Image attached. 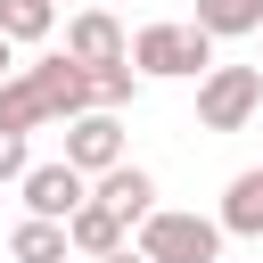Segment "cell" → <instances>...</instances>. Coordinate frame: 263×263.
Wrapping results in <instances>:
<instances>
[{"label":"cell","instance_id":"obj_16","mask_svg":"<svg viewBox=\"0 0 263 263\" xmlns=\"http://www.w3.org/2000/svg\"><path fill=\"white\" fill-rule=\"evenodd\" d=\"M99 263H148V255H140V247H115V255H99Z\"/></svg>","mask_w":263,"mask_h":263},{"label":"cell","instance_id":"obj_15","mask_svg":"<svg viewBox=\"0 0 263 263\" xmlns=\"http://www.w3.org/2000/svg\"><path fill=\"white\" fill-rule=\"evenodd\" d=\"M25 164H33L25 156V132H0V181H25Z\"/></svg>","mask_w":263,"mask_h":263},{"label":"cell","instance_id":"obj_8","mask_svg":"<svg viewBox=\"0 0 263 263\" xmlns=\"http://www.w3.org/2000/svg\"><path fill=\"white\" fill-rule=\"evenodd\" d=\"M123 49H132V41H123V25H115L107 8H82V16L66 25V58H74V66H115Z\"/></svg>","mask_w":263,"mask_h":263},{"label":"cell","instance_id":"obj_18","mask_svg":"<svg viewBox=\"0 0 263 263\" xmlns=\"http://www.w3.org/2000/svg\"><path fill=\"white\" fill-rule=\"evenodd\" d=\"M222 263H230V255H222Z\"/></svg>","mask_w":263,"mask_h":263},{"label":"cell","instance_id":"obj_11","mask_svg":"<svg viewBox=\"0 0 263 263\" xmlns=\"http://www.w3.org/2000/svg\"><path fill=\"white\" fill-rule=\"evenodd\" d=\"M8 255H16V263H66L74 247H66V222H33V214H25V222L8 230Z\"/></svg>","mask_w":263,"mask_h":263},{"label":"cell","instance_id":"obj_17","mask_svg":"<svg viewBox=\"0 0 263 263\" xmlns=\"http://www.w3.org/2000/svg\"><path fill=\"white\" fill-rule=\"evenodd\" d=\"M8 66H16V49H8V41H0V82H8Z\"/></svg>","mask_w":263,"mask_h":263},{"label":"cell","instance_id":"obj_4","mask_svg":"<svg viewBox=\"0 0 263 263\" xmlns=\"http://www.w3.org/2000/svg\"><path fill=\"white\" fill-rule=\"evenodd\" d=\"M255 107H263V66H205L197 74V123L205 132H238V123H255Z\"/></svg>","mask_w":263,"mask_h":263},{"label":"cell","instance_id":"obj_12","mask_svg":"<svg viewBox=\"0 0 263 263\" xmlns=\"http://www.w3.org/2000/svg\"><path fill=\"white\" fill-rule=\"evenodd\" d=\"M189 25L214 33V41H230V33H263V0H197Z\"/></svg>","mask_w":263,"mask_h":263},{"label":"cell","instance_id":"obj_7","mask_svg":"<svg viewBox=\"0 0 263 263\" xmlns=\"http://www.w3.org/2000/svg\"><path fill=\"white\" fill-rule=\"evenodd\" d=\"M90 197H99V205H107V214H115L123 230H140V222L156 214V181H148L140 164H107V173L90 181Z\"/></svg>","mask_w":263,"mask_h":263},{"label":"cell","instance_id":"obj_9","mask_svg":"<svg viewBox=\"0 0 263 263\" xmlns=\"http://www.w3.org/2000/svg\"><path fill=\"white\" fill-rule=\"evenodd\" d=\"M66 247L99 263V255H115V247H132V230H123V222H115V214H107L99 197H82V205L66 214Z\"/></svg>","mask_w":263,"mask_h":263},{"label":"cell","instance_id":"obj_13","mask_svg":"<svg viewBox=\"0 0 263 263\" xmlns=\"http://www.w3.org/2000/svg\"><path fill=\"white\" fill-rule=\"evenodd\" d=\"M49 25H58V0H0V41L16 49V41H49Z\"/></svg>","mask_w":263,"mask_h":263},{"label":"cell","instance_id":"obj_14","mask_svg":"<svg viewBox=\"0 0 263 263\" xmlns=\"http://www.w3.org/2000/svg\"><path fill=\"white\" fill-rule=\"evenodd\" d=\"M90 74V107H132V90H140V74H132V58H115V66H82Z\"/></svg>","mask_w":263,"mask_h":263},{"label":"cell","instance_id":"obj_2","mask_svg":"<svg viewBox=\"0 0 263 263\" xmlns=\"http://www.w3.org/2000/svg\"><path fill=\"white\" fill-rule=\"evenodd\" d=\"M148 263H222V222L214 214H181V205H156L132 238Z\"/></svg>","mask_w":263,"mask_h":263},{"label":"cell","instance_id":"obj_6","mask_svg":"<svg viewBox=\"0 0 263 263\" xmlns=\"http://www.w3.org/2000/svg\"><path fill=\"white\" fill-rule=\"evenodd\" d=\"M16 189H25V214H33V222H66V214L90 197V181H82L66 156H49V164H25V181H16Z\"/></svg>","mask_w":263,"mask_h":263},{"label":"cell","instance_id":"obj_5","mask_svg":"<svg viewBox=\"0 0 263 263\" xmlns=\"http://www.w3.org/2000/svg\"><path fill=\"white\" fill-rule=\"evenodd\" d=\"M66 132V164L82 173V181H99L107 164H123V123L107 115V107H82L74 123H58Z\"/></svg>","mask_w":263,"mask_h":263},{"label":"cell","instance_id":"obj_10","mask_svg":"<svg viewBox=\"0 0 263 263\" xmlns=\"http://www.w3.org/2000/svg\"><path fill=\"white\" fill-rule=\"evenodd\" d=\"M222 238H263V164H247L230 189H222Z\"/></svg>","mask_w":263,"mask_h":263},{"label":"cell","instance_id":"obj_3","mask_svg":"<svg viewBox=\"0 0 263 263\" xmlns=\"http://www.w3.org/2000/svg\"><path fill=\"white\" fill-rule=\"evenodd\" d=\"M123 58H132V74L181 82V74H205V66H214V33H197V25H140Z\"/></svg>","mask_w":263,"mask_h":263},{"label":"cell","instance_id":"obj_1","mask_svg":"<svg viewBox=\"0 0 263 263\" xmlns=\"http://www.w3.org/2000/svg\"><path fill=\"white\" fill-rule=\"evenodd\" d=\"M90 107V74L58 49V58H33L25 74L0 82V132H33V123H74Z\"/></svg>","mask_w":263,"mask_h":263}]
</instances>
